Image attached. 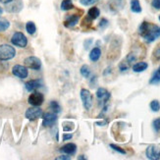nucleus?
<instances>
[{
    "label": "nucleus",
    "instance_id": "nucleus-39",
    "mask_svg": "<svg viewBox=\"0 0 160 160\" xmlns=\"http://www.w3.org/2000/svg\"><path fill=\"white\" fill-rule=\"evenodd\" d=\"M157 72H158V74L160 75V66H159V68H158V70H157Z\"/></svg>",
    "mask_w": 160,
    "mask_h": 160
},
{
    "label": "nucleus",
    "instance_id": "nucleus-21",
    "mask_svg": "<svg viewBox=\"0 0 160 160\" xmlns=\"http://www.w3.org/2000/svg\"><path fill=\"white\" fill-rule=\"evenodd\" d=\"M49 108L51 109L52 112L56 113V114H58V113L61 112V107H60V105H59V103H58L57 101H55V100H52V101L49 103Z\"/></svg>",
    "mask_w": 160,
    "mask_h": 160
},
{
    "label": "nucleus",
    "instance_id": "nucleus-7",
    "mask_svg": "<svg viewBox=\"0 0 160 160\" xmlns=\"http://www.w3.org/2000/svg\"><path fill=\"white\" fill-rule=\"evenodd\" d=\"M43 100H44L43 94L38 92H33L32 93H31L29 98H28V101L32 106H40L43 103Z\"/></svg>",
    "mask_w": 160,
    "mask_h": 160
},
{
    "label": "nucleus",
    "instance_id": "nucleus-36",
    "mask_svg": "<svg viewBox=\"0 0 160 160\" xmlns=\"http://www.w3.org/2000/svg\"><path fill=\"white\" fill-rule=\"evenodd\" d=\"M13 1V0H0V3H3V4H7V3H9Z\"/></svg>",
    "mask_w": 160,
    "mask_h": 160
},
{
    "label": "nucleus",
    "instance_id": "nucleus-6",
    "mask_svg": "<svg viewBox=\"0 0 160 160\" xmlns=\"http://www.w3.org/2000/svg\"><path fill=\"white\" fill-rule=\"evenodd\" d=\"M25 115L27 119L33 121V120L38 119L39 117H41V115H42V110H41V108H39V106H32L26 111Z\"/></svg>",
    "mask_w": 160,
    "mask_h": 160
},
{
    "label": "nucleus",
    "instance_id": "nucleus-5",
    "mask_svg": "<svg viewBox=\"0 0 160 160\" xmlns=\"http://www.w3.org/2000/svg\"><path fill=\"white\" fill-rule=\"evenodd\" d=\"M24 64L27 68L32 69V70H39L41 68V61L36 56L27 57L24 61Z\"/></svg>",
    "mask_w": 160,
    "mask_h": 160
},
{
    "label": "nucleus",
    "instance_id": "nucleus-20",
    "mask_svg": "<svg viewBox=\"0 0 160 160\" xmlns=\"http://www.w3.org/2000/svg\"><path fill=\"white\" fill-rule=\"evenodd\" d=\"M61 10L63 11H68V10H71L74 8V4L72 2V0H63L61 3V6H60Z\"/></svg>",
    "mask_w": 160,
    "mask_h": 160
},
{
    "label": "nucleus",
    "instance_id": "nucleus-31",
    "mask_svg": "<svg viewBox=\"0 0 160 160\" xmlns=\"http://www.w3.org/2000/svg\"><path fill=\"white\" fill-rule=\"evenodd\" d=\"M108 26V21L106 20V19H101V21H100V23H99V27L101 28V29H104L105 27H107Z\"/></svg>",
    "mask_w": 160,
    "mask_h": 160
},
{
    "label": "nucleus",
    "instance_id": "nucleus-37",
    "mask_svg": "<svg viewBox=\"0 0 160 160\" xmlns=\"http://www.w3.org/2000/svg\"><path fill=\"white\" fill-rule=\"evenodd\" d=\"M2 13H3V9L1 8V7H0V16L2 15Z\"/></svg>",
    "mask_w": 160,
    "mask_h": 160
},
{
    "label": "nucleus",
    "instance_id": "nucleus-25",
    "mask_svg": "<svg viewBox=\"0 0 160 160\" xmlns=\"http://www.w3.org/2000/svg\"><path fill=\"white\" fill-rule=\"evenodd\" d=\"M150 106V109L153 111V112H158V111L160 110V102L156 99L152 100L149 104Z\"/></svg>",
    "mask_w": 160,
    "mask_h": 160
},
{
    "label": "nucleus",
    "instance_id": "nucleus-9",
    "mask_svg": "<svg viewBox=\"0 0 160 160\" xmlns=\"http://www.w3.org/2000/svg\"><path fill=\"white\" fill-rule=\"evenodd\" d=\"M12 73L14 76H16L20 79H26L29 75L28 68L23 65H15L12 68Z\"/></svg>",
    "mask_w": 160,
    "mask_h": 160
},
{
    "label": "nucleus",
    "instance_id": "nucleus-23",
    "mask_svg": "<svg viewBox=\"0 0 160 160\" xmlns=\"http://www.w3.org/2000/svg\"><path fill=\"white\" fill-rule=\"evenodd\" d=\"M26 30L30 34H33L34 32H37V27H36V25H34L33 22H28L26 24Z\"/></svg>",
    "mask_w": 160,
    "mask_h": 160
},
{
    "label": "nucleus",
    "instance_id": "nucleus-27",
    "mask_svg": "<svg viewBox=\"0 0 160 160\" xmlns=\"http://www.w3.org/2000/svg\"><path fill=\"white\" fill-rule=\"evenodd\" d=\"M99 0H80V3L83 6H92L98 2Z\"/></svg>",
    "mask_w": 160,
    "mask_h": 160
},
{
    "label": "nucleus",
    "instance_id": "nucleus-32",
    "mask_svg": "<svg viewBox=\"0 0 160 160\" xmlns=\"http://www.w3.org/2000/svg\"><path fill=\"white\" fill-rule=\"evenodd\" d=\"M153 55L156 59H160V45L156 47V49L153 51Z\"/></svg>",
    "mask_w": 160,
    "mask_h": 160
},
{
    "label": "nucleus",
    "instance_id": "nucleus-34",
    "mask_svg": "<svg viewBox=\"0 0 160 160\" xmlns=\"http://www.w3.org/2000/svg\"><path fill=\"white\" fill-rule=\"evenodd\" d=\"M92 39H88V40H86L85 41V46H86V49H88V45H89V43H92Z\"/></svg>",
    "mask_w": 160,
    "mask_h": 160
},
{
    "label": "nucleus",
    "instance_id": "nucleus-1",
    "mask_svg": "<svg viewBox=\"0 0 160 160\" xmlns=\"http://www.w3.org/2000/svg\"><path fill=\"white\" fill-rule=\"evenodd\" d=\"M138 32L148 42H153L156 38H160V28L145 21L138 28Z\"/></svg>",
    "mask_w": 160,
    "mask_h": 160
},
{
    "label": "nucleus",
    "instance_id": "nucleus-40",
    "mask_svg": "<svg viewBox=\"0 0 160 160\" xmlns=\"http://www.w3.org/2000/svg\"><path fill=\"white\" fill-rule=\"evenodd\" d=\"M159 21H160V16H159Z\"/></svg>",
    "mask_w": 160,
    "mask_h": 160
},
{
    "label": "nucleus",
    "instance_id": "nucleus-29",
    "mask_svg": "<svg viewBox=\"0 0 160 160\" xmlns=\"http://www.w3.org/2000/svg\"><path fill=\"white\" fill-rule=\"evenodd\" d=\"M110 148H112L113 150H115V151H117V152H119V153H121V154H126V151H125L123 148H121L120 147H118V145H115V144H113V143H111V144H110Z\"/></svg>",
    "mask_w": 160,
    "mask_h": 160
},
{
    "label": "nucleus",
    "instance_id": "nucleus-18",
    "mask_svg": "<svg viewBox=\"0 0 160 160\" xmlns=\"http://www.w3.org/2000/svg\"><path fill=\"white\" fill-rule=\"evenodd\" d=\"M99 15H100L99 9L97 8V7H92V8H90L88 12V19L92 21V20H95V19L98 18Z\"/></svg>",
    "mask_w": 160,
    "mask_h": 160
},
{
    "label": "nucleus",
    "instance_id": "nucleus-26",
    "mask_svg": "<svg viewBox=\"0 0 160 160\" xmlns=\"http://www.w3.org/2000/svg\"><path fill=\"white\" fill-rule=\"evenodd\" d=\"M160 82V75L158 74V72H154V74L152 75V78L149 80V83L150 85H158Z\"/></svg>",
    "mask_w": 160,
    "mask_h": 160
},
{
    "label": "nucleus",
    "instance_id": "nucleus-4",
    "mask_svg": "<svg viewBox=\"0 0 160 160\" xmlns=\"http://www.w3.org/2000/svg\"><path fill=\"white\" fill-rule=\"evenodd\" d=\"M81 98L83 104V107L86 108V110H89L92 106V96L90 94L89 90L82 88L81 89Z\"/></svg>",
    "mask_w": 160,
    "mask_h": 160
},
{
    "label": "nucleus",
    "instance_id": "nucleus-8",
    "mask_svg": "<svg viewBox=\"0 0 160 160\" xmlns=\"http://www.w3.org/2000/svg\"><path fill=\"white\" fill-rule=\"evenodd\" d=\"M145 155L150 160H158L160 159V148L156 145H149L145 150Z\"/></svg>",
    "mask_w": 160,
    "mask_h": 160
},
{
    "label": "nucleus",
    "instance_id": "nucleus-3",
    "mask_svg": "<svg viewBox=\"0 0 160 160\" xmlns=\"http://www.w3.org/2000/svg\"><path fill=\"white\" fill-rule=\"evenodd\" d=\"M11 42L13 45L24 48L28 44V38H26V36L23 32H15L13 34V37L11 38Z\"/></svg>",
    "mask_w": 160,
    "mask_h": 160
},
{
    "label": "nucleus",
    "instance_id": "nucleus-12",
    "mask_svg": "<svg viewBox=\"0 0 160 160\" xmlns=\"http://www.w3.org/2000/svg\"><path fill=\"white\" fill-rule=\"evenodd\" d=\"M60 151L67 155H74L76 153V151H77V145L72 142L67 143L64 145V147H62L60 148Z\"/></svg>",
    "mask_w": 160,
    "mask_h": 160
},
{
    "label": "nucleus",
    "instance_id": "nucleus-11",
    "mask_svg": "<svg viewBox=\"0 0 160 160\" xmlns=\"http://www.w3.org/2000/svg\"><path fill=\"white\" fill-rule=\"evenodd\" d=\"M96 97L98 98V100L100 102L103 103H106L109 98H110V92L106 88H99L98 89L96 90Z\"/></svg>",
    "mask_w": 160,
    "mask_h": 160
},
{
    "label": "nucleus",
    "instance_id": "nucleus-13",
    "mask_svg": "<svg viewBox=\"0 0 160 160\" xmlns=\"http://www.w3.org/2000/svg\"><path fill=\"white\" fill-rule=\"evenodd\" d=\"M79 20H80V17L78 15H76V14H72V15L67 17V19L65 20V22H64V25H65L66 28H72V27H74V26H76L78 24Z\"/></svg>",
    "mask_w": 160,
    "mask_h": 160
},
{
    "label": "nucleus",
    "instance_id": "nucleus-38",
    "mask_svg": "<svg viewBox=\"0 0 160 160\" xmlns=\"http://www.w3.org/2000/svg\"><path fill=\"white\" fill-rule=\"evenodd\" d=\"M79 159H86L85 157H83V155H81L80 157H79Z\"/></svg>",
    "mask_w": 160,
    "mask_h": 160
},
{
    "label": "nucleus",
    "instance_id": "nucleus-30",
    "mask_svg": "<svg viewBox=\"0 0 160 160\" xmlns=\"http://www.w3.org/2000/svg\"><path fill=\"white\" fill-rule=\"evenodd\" d=\"M151 5H152V7H153V8L159 10L160 9V0H152Z\"/></svg>",
    "mask_w": 160,
    "mask_h": 160
},
{
    "label": "nucleus",
    "instance_id": "nucleus-33",
    "mask_svg": "<svg viewBox=\"0 0 160 160\" xmlns=\"http://www.w3.org/2000/svg\"><path fill=\"white\" fill-rule=\"evenodd\" d=\"M73 138V136L71 135V134H64V136H63V141H67V140H70V138Z\"/></svg>",
    "mask_w": 160,
    "mask_h": 160
},
{
    "label": "nucleus",
    "instance_id": "nucleus-22",
    "mask_svg": "<svg viewBox=\"0 0 160 160\" xmlns=\"http://www.w3.org/2000/svg\"><path fill=\"white\" fill-rule=\"evenodd\" d=\"M10 27V22L8 20L0 18V32H4L6 30H8Z\"/></svg>",
    "mask_w": 160,
    "mask_h": 160
},
{
    "label": "nucleus",
    "instance_id": "nucleus-24",
    "mask_svg": "<svg viewBox=\"0 0 160 160\" xmlns=\"http://www.w3.org/2000/svg\"><path fill=\"white\" fill-rule=\"evenodd\" d=\"M81 75L82 76L83 78H89V76H90V69H89V67L88 66V65H83V66H82V68H81Z\"/></svg>",
    "mask_w": 160,
    "mask_h": 160
},
{
    "label": "nucleus",
    "instance_id": "nucleus-19",
    "mask_svg": "<svg viewBox=\"0 0 160 160\" xmlns=\"http://www.w3.org/2000/svg\"><path fill=\"white\" fill-rule=\"evenodd\" d=\"M131 10L134 13H141L142 12V6L138 0H132L131 1Z\"/></svg>",
    "mask_w": 160,
    "mask_h": 160
},
{
    "label": "nucleus",
    "instance_id": "nucleus-14",
    "mask_svg": "<svg viewBox=\"0 0 160 160\" xmlns=\"http://www.w3.org/2000/svg\"><path fill=\"white\" fill-rule=\"evenodd\" d=\"M41 87V82L39 80H32L26 82V89L28 92H34Z\"/></svg>",
    "mask_w": 160,
    "mask_h": 160
},
{
    "label": "nucleus",
    "instance_id": "nucleus-17",
    "mask_svg": "<svg viewBox=\"0 0 160 160\" xmlns=\"http://www.w3.org/2000/svg\"><path fill=\"white\" fill-rule=\"evenodd\" d=\"M100 56H101V50H100V48H98V47H94L93 49H92V51H90V53H89V59L92 60V62L98 61Z\"/></svg>",
    "mask_w": 160,
    "mask_h": 160
},
{
    "label": "nucleus",
    "instance_id": "nucleus-35",
    "mask_svg": "<svg viewBox=\"0 0 160 160\" xmlns=\"http://www.w3.org/2000/svg\"><path fill=\"white\" fill-rule=\"evenodd\" d=\"M56 159H64V160H69V159H70V157H69L67 154L66 155H61V156H59V157H57Z\"/></svg>",
    "mask_w": 160,
    "mask_h": 160
},
{
    "label": "nucleus",
    "instance_id": "nucleus-16",
    "mask_svg": "<svg viewBox=\"0 0 160 160\" xmlns=\"http://www.w3.org/2000/svg\"><path fill=\"white\" fill-rule=\"evenodd\" d=\"M148 67V64L147 62H138V63L133 65V71L136 73H142L145 71Z\"/></svg>",
    "mask_w": 160,
    "mask_h": 160
},
{
    "label": "nucleus",
    "instance_id": "nucleus-10",
    "mask_svg": "<svg viewBox=\"0 0 160 160\" xmlns=\"http://www.w3.org/2000/svg\"><path fill=\"white\" fill-rule=\"evenodd\" d=\"M43 126L44 127H50L55 124L57 120V114L54 112H46L43 114Z\"/></svg>",
    "mask_w": 160,
    "mask_h": 160
},
{
    "label": "nucleus",
    "instance_id": "nucleus-15",
    "mask_svg": "<svg viewBox=\"0 0 160 160\" xmlns=\"http://www.w3.org/2000/svg\"><path fill=\"white\" fill-rule=\"evenodd\" d=\"M6 10L9 11V12H18L20 11L21 9H22V4H21L20 2L18 1H11L9 3L6 4Z\"/></svg>",
    "mask_w": 160,
    "mask_h": 160
},
{
    "label": "nucleus",
    "instance_id": "nucleus-2",
    "mask_svg": "<svg viewBox=\"0 0 160 160\" xmlns=\"http://www.w3.org/2000/svg\"><path fill=\"white\" fill-rule=\"evenodd\" d=\"M16 50L9 44L0 45V61H8L15 57Z\"/></svg>",
    "mask_w": 160,
    "mask_h": 160
},
{
    "label": "nucleus",
    "instance_id": "nucleus-28",
    "mask_svg": "<svg viewBox=\"0 0 160 160\" xmlns=\"http://www.w3.org/2000/svg\"><path fill=\"white\" fill-rule=\"evenodd\" d=\"M152 127H153L156 133L160 132V118H157V119H155L153 122H152Z\"/></svg>",
    "mask_w": 160,
    "mask_h": 160
}]
</instances>
